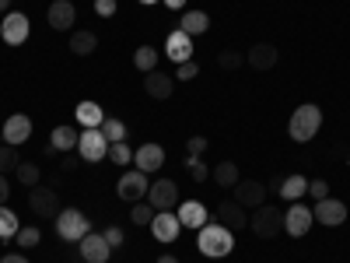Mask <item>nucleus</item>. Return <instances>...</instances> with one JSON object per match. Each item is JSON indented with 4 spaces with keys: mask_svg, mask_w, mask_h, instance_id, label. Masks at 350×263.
<instances>
[{
    "mask_svg": "<svg viewBox=\"0 0 350 263\" xmlns=\"http://www.w3.org/2000/svg\"><path fill=\"white\" fill-rule=\"evenodd\" d=\"M14 242H18L21 249H36V246L42 242V231H39V225H21V231L14 236Z\"/></svg>",
    "mask_w": 350,
    "mask_h": 263,
    "instance_id": "obj_33",
    "label": "nucleus"
},
{
    "mask_svg": "<svg viewBox=\"0 0 350 263\" xmlns=\"http://www.w3.org/2000/svg\"><path fill=\"white\" fill-rule=\"evenodd\" d=\"M28 208H32L36 218H49V221H56V214L64 211V203H60V193H56V190L32 186V193H28Z\"/></svg>",
    "mask_w": 350,
    "mask_h": 263,
    "instance_id": "obj_6",
    "label": "nucleus"
},
{
    "mask_svg": "<svg viewBox=\"0 0 350 263\" xmlns=\"http://www.w3.org/2000/svg\"><path fill=\"white\" fill-rule=\"evenodd\" d=\"M214 214H217V221H221V225H228L231 231L249 228V211L242 208V203H235V200H221Z\"/></svg>",
    "mask_w": 350,
    "mask_h": 263,
    "instance_id": "obj_20",
    "label": "nucleus"
},
{
    "mask_svg": "<svg viewBox=\"0 0 350 263\" xmlns=\"http://www.w3.org/2000/svg\"><path fill=\"white\" fill-rule=\"evenodd\" d=\"M148 203H151L154 211H172L175 203H179V186H175V179H158V183H151Z\"/></svg>",
    "mask_w": 350,
    "mask_h": 263,
    "instance_id": "obj_13",
    "label": "nucleus"
},
{
    "mask_svg": "<svg viewBox=\"0 0 350 263\" xmlns=\"http://www.w3.org/2000/svg\"><path fill=\"white\" fill-rule=\"evenodd\" d=\"M312 221H315V214H312V208H305L301 200H295V203L284 211V231H287L291 239H305L308 228H312Z\"/></svg>",
    "mask_w": 350,
    "mask_h": 263,
    "instance_id": "obj_9",
    "label": "nucleus"
},
{
    "mask_svg": "<svg viewBox=\"0 0 350 263\" xmlns=\"http://www.w3.org/2000/svg\"><path fill=\"white\" fill-rule=\"evenodd\" d=\"M77 155H81V162H105L109 158V140H105V134L102 130H81V137H77Z\"/></svg>",
    "mask_w": 350,
    "mask_h": 263,
    "instance_id": "obj_8",
    "label": "nucleus"
},
{
    "mask_svg": "<svg viewBox=\"0 0 350 263\" xmlns=\"http://www.w3.org/2000/svg\"><path fill=\"white\" fill-rule=\"evenodd\" d=\"M102 236H105V242H109L112 249H120V246H123V231H120V228H116V225H109V228L102 231Z\"/></svg>",
    "mask_w": 350,
    "mask_h": 263,
    "instance_id": "obj_42",
    "label": "nucleus"
},
{
    "mask_svg": "<svg viewBox=\"0 0 350 263\" xmlns=\"http://www.w3.org/2000/svg\"><path fill=\"white\" fill-rule=\"evenodd\" d=\"M196 249L211 260H224L231 249H235V231L221 221H207L196 231Z\"/></svg>",
    "mask_w": 350,
    "mask_h": 263,
    "instance_id": "obj_1",
    "label": "nucleus"
},
{
    "mask_svg": "<svg viewBox=\"0 0 350 263\" xmlns=\"http://www.w3.org/2000/svg\"><path fill=\"white\" fill-rule=\"evenodd\" d=\"M109 162H112V165H120V168H123V165H130V162H133V148H130L126 140L109 144Z\"/></svg>",
    "mask_w": 350,
    "mask_h": 263,
    "instance_id": "obj_34",
    "label": "nucleus"
},
{
    "mask_svg": "<svg viewBox=\"0 0 350 263\" xmlns=\"http://www.w3.org/2000/svg\"><path fill=\"white\" fill-rule=\"evenodd\" d=\"M245 64V53H239V49H221L217 53V67L221 71H239Z\"/></svg>",
    "mask_w": 350,
    "mask_h": 263,
    "instance_id": "obj_36",
    "label": "nucleus"
},
{
    "mask_svg": "<svg viewBox=\"0 0 350 263\" xmlns=\"http://www.w3.org/2000/svg\"><path fill=\"white\" fill-rule=\"evenodd\" d=\"M211 179H214L221 190H235V183L242 179V175H239V165H235V162H217V168L211 172Z\"/></svg>",
    "mask_w": 350,
    "mask_h": 263,
    "instance_id": "obj_27",
    "label": "nucleus"
},
{
    "mask_svg": "<svg viewBox=\"0 0 350 263\" xmlns=\"http://www.w3.org/2000/svg\"><path fill=\"white\" fill-rule=\"evenodd\" d=\"M60 168H67V172H74V168H77V158H67V155H64V158H60Z\"/></svg>",
    "mask_w": 350,
    "mask_h": 263,
    "instance_id": "obj_47",
    "label": "nucleus"
},
{
    "mask_svg": "<svg viewBox=\"0 0 350 263\" xmlns=\"http://www.w3.org/2000/svg\"><path fill=\"white\" fill-rule=\"evenodd\" d=\"M11 11V0H0V14H8Z\"/></svg>",
    "mask_w": 350,
    "mask_h": 263,
    "instance_id": "obj_49",
    "label": "nucleus"
},
{
    "mask_svg": "<svg viewBox=\"0 0 350 263\" xmlns=\"http://www.w3.org/2000/svg\"><path fill=\"white\" fill-rule=\"evenodd\" d=\"M0 263H28V256H21V253H8V256H0Z\"/></svg>",
    "mask_w": 350,
    "mask_h": 263,
    "instance_id": "obj_45",
    "label": "nucleus"
},
{
    "mask_svg": "<svg viewBox=\"0 0 350 263\" xmlns=\"http://www.w3.org/2000/svg\"><path fill=\"white\" fill-rule=\"evenodd\" d=\"M200 74V67L193 64V60H186V64H179V67H175V81H193Z\"/></svg>",
    "mask_w": 350,
    "mask_h": 263,
    "instance_id": "obj_41",
    "label": "nucleus"
},
{
    "mask_svg": "<svg viewBox=\"0 0 350 263\" xmlns=\"http://www.w3.org/2000/svg\"><path fill=\"white\" fill-rule=\"evenodd\" d=\"M77 253H81L84 263H109L112 246L105 242V236H98V231H88V236L77 242Z\"/></svg>",
    "mask_w": 350,
    "mask_h": 263,
    "instance_id": "obj_11",
    "label": "nucleus"
},
{
    "mask_svg": "<svg viewBox=\"0 0 350 263\" xmlns=\"http://www.w3.org/2000/svg\"><path fill=\"white\" fill-rule=\"evenodd\" d=\"M203 151H207V137L193 134V137L186 140V158H203Z\"/></svg>",
    "mask_w": 350,
    "mask_h": 263,
    "instance_id": "obj_38",
    "label": "nucleus"
},
{
    "mask_svg": "<svg viewBox=\"0 0 350 263\" xmlns=\"http://www.w3.org/2000/svg\"><path fill=\"white\" fill-rule=\"evenodd\" d=\"M28 32H32V21H28V14H21V11H8L4 18H0V39H4L8 46H21V42H28Z\"/></svg>",
    "mask_w": 350,
    "mask_h": 263,
    "instance_id": "obj_7",
    "label": "nucleus"
},
{
    "mask_svg": "<svg viewBox=\"0 0 350 263\" xmlns=\"http://www.w3.org/2000/svg\"><path fill=\"white\" fill-rule=\"evenodd\" d=\"M21 165V155H18V148H14V144H0V172H14Z\"/></svg>",
    "mask_w": 350,
    "mask_h": 263,
    "instance_id": "obj_35",
    "label": "nucleus"
},
{
    "mask_svg": "<svg viewBox=\"0 0 350 263\" xmlns=\"http://www.w3.org/2000/svg\"><path fill=\"white\" fill-rule=\"evenodd\" d=\"M148 172H140V168H126L120 175V183H116V197L126 200V203H137V200H148Z\"/></svg>",
    "mask_w": 350,
    "mask_h": 263,
    "instance_id": "obj_5",
    "label": "nucleus"
},
{
    "mask_svg": "<svg viewBox=\"0 0 350 263\" xmlns=\"http://www.w3.org/2000/svg\"><path fill=\"white\" fill-rule=\"evenodd\" d=\"M315 221L319 225H326V228H336V225H343L347 221V203L343 200H333V197H326V200H319L315 203Z\"/></svg>",
    "mask_w": 350,
    "mask_h": 263,
    "instance_id": "obj_15",
    "label": "nucleus"
},
{
    "mask_svg": "<svg viewBox=\"0 0 350 263\" xmlns=\"http://www.w3.org/2000/svg\"><path fill=\"white\" fill-rule=\"evenodd\" d=\"M77 130L74 127H56L53 134H49V148L56 151V155H67V151H77Z\"/></svg>",
    "mask_w": 350,
    "mask_h": 263,
    "instance_id": "obj_24",
    "label": "nucleus"
},
{
    "mask_svg": "<svg viewBox=\"0 0 350 263\" xmlns=\"http://www.w3.org/2000/svg\"><path fill=\"white\" fill-rule=\"evenodd\" d=\"M179 231H183V225H179V218H175L172 211H158V214H154V221H151V236H154L158 242L172 246L175 239H179Z\"/></svg>",
    "mask_w": 350,
    "mask_h": 263,
    "instance_id": "obj_17",
    "label": "nucleus"
},
{
    "mask_svg": "<svg viewBox=\"0 0 350 263\" xmlns=\"http://www.w3.org/2000/svg\"><path fill=\"white\" fill-rule=\"evenodd\" d=\"M277 60H280V53H277V46H270V42H256V46L245 49V64H249L252 71H273Z\"/></svg>",
    "mask_w": 350,
    "mask_h": 263,
    "instance_id": "obj_19",
    "label": "nucleus"
},
{
    "mask_svg": "<svg viewBox=\"0 0 350 263\" xmlns=\"http://www.w3.org/2000/svg\"><path fill=\"white\" fill-rule=\"evenodd\" d=\"M0 134H4V144H14V148H21V144L32 137V120H28L25 112H14V116H8V123L0 127Z\"/></svg>",
    "mask_w": 350,
    "mask_h": 263,
    "instance_id": "obj_16",
    "label": "nucleus"
},
{
    "mask_svg": "<svg viewBox=\"0 0 350 263\" xmlns=\"http://www.w3.org/2000/svg\"><path fill=\"white\" fill-rule=\"evenodd\" d=\"M158 263H179V260H175L172 253H161V256H158Z\"/></svg>",
    "mask_w": 350,
    "mask_h": 263,
    "instance_id": "obj_48",
    "label": "nucleus"
},
{
    "mask_svg": "<svg viewBox=\"0 0 350 263\" xmlns=\"http://www.w3.org/2000/svg\"><path fill=\"white\" fill-rule=\"evenodd\" d=\"M53 225H56V236H60L64 242H81L88 231H92V218H88L84 211H77V208H64Z\"/></svg>",
    "mask_w": 350,
    "mask_h": 263,
    "instance_id": "obj_4",
    "label": "nucleus"
},
{
    "mask_svg": "<svg viewBox=\"0 0 350 263\" xmlns=\"http://www.w3.org/2000/svg\"><path fill=\"white\" fill-rule=\"evenodd\" d=\"M133 67H137L140 74L158 71V49H154V46H140V49L133 53Z\"/></svg>",
    "mask_w": 350,
    "mask_h": 263,
    "instance_id": "obj_29",
    "label": "nucleus"
},
{
    "mask_svg": "<svg viewBox=\"0 0 350 263\" xmlns=\"http://www.w3.org/2000/svg\"><path fill=\"white\" fill-rule=\"evenodd\" d=\"M144 92H148L151 99H158V102H165V99H172V92H175V77H172V74H161V71L144 74Z\"/></svg>",
    "mask_w": 350,
    "mask_h": 263,
    "instance_id": "obj_22",
    "label": "nucleus"
},
{
    "mask_svg": "<svg viewBox=\"0 0 350 263\" xmlns=\"http://www.w3.org/2000/svg\"><path fill=\"white\" fill-rule=\"evenodd\" d=\"M179 28L186 36H203L211 28V18L203 14V11H183V21H179Z\"/></svg>",
    "mask_w": 350,
    "mask_h": 263,
    "instance_id": "obj_28",
    "label": "nucleus"
},
{
    "mask_svg": "<svg viewBox=\"0 0 350 263\" xmlns=\"http://www.w3.org/2000/svg\"><path fill=\"white\" fill-rule=\"evenodd\" d=\"M231 200L242 203L245 211H256V208L267 203V186H262L259 179H239L235 190H231Z\"/></svg>",
    "mask_w": 350,
    "mask_h": 263,
    "instance_id": "obj_10",
    "label": "nucleus"
},
{
    "mask_svg": "<svg viewBox=\"0 0 350 263\" xmlns=\"http://www.w3.org/2000/svg\"><path fill=\"white\" fill-rule=\"evenodd\" d=\"M186 168H189V179H193V183H203V179L211 175V168L203 165V158H186Z\"/></svg>",
    "mask_w": 350,
    "mask_h": 263,
    "instance_id": "obj_39",
    "label": "nucleus"
},
{
    "mask_svg": "<svg viewBox=\"0 0 350 263\" xmlns=\"http://www.w3.org/2000/svg\"><path fill=\"white\" fill-rule=\"evenodd\" d=\"M154 214H158V211L151 208V203H144V200H137V203H133V211H130V221L144 228V225H151V221H154Z\"/></svg>",
    "mask_w": 350,
    "mask_h": 263,
    "instance_id": "obj_37",
    "label": "nucleus"
},
{
    "mask_svg": "<svg viewBox=\"0 0 350 263\" xmlns=\"http://www.w3.org/2000/svg\"><path fill=\"white\" fill-rule=\"evenodd\" d=\"M18 231H21V221H18V214L4 203V208H0V239H14Z\"/></svg>",
    "mask_w": 350,
    "mask_h": 263,
    "instance_id": "obj_31",
    "label": "nucleus"
},
{
    "mask_svg": "<svg viewBox=\"0 0 350 263\" xmlns=\"http://www.w3.org/2000/svg\"><path fill=\"white\" fill-rule=\"evenodd\" d=\"M8 197H11V183H8V175L0 172V208L8 203Z\"/></svg>",
    "mask_w": 350,
    "mask_h": 263,
    "instance_id": "obj_44",
    "label": "nucleus"
},
{
    "mask_svg": "<svg viewBox=\"0 0 350 263\" xmlns=\"http://www.w3.org/2000/svg\"><path fill=\"white\" fill-rule=\"evenodd\" d=\"M308 193L315 197V203L326 200V197H329V183H326V179H308Z\"/></svg>",
    "mask_w": 350,
    "mask_h": 263,
    "instance_id": "obj_40",
    "label": "nucleus"
},
{
    "mask_svg": "<svg viewBox=\"0 0 350 263\" xmlns=\"http://www.w3.org/2000/svg\"><path fill=\"white\" fill-rule=\"evenodd\" d=\"M98 130L105 134V140H109V144L126 140V123H123V120H116V116H105V123H102Z\"/></svg>",
    "mask_w": 350,
    "mask_h": 263,
    "instance_id": "obj_32",
    "label": "nucleus"
},
{
    "mask_svg": "<svg viewBox=\"0 0 350 263\" xmlns=\"http://www.w3.org/2000/svg\"><path fill=\"white\" fill-rule=\"evenodd\" d=\"M74 116H77V123H81L84 130H98V127L105 123V109H102L98 102H92V99H84V102H77Z\"/></svg>",
    "mask_w": 350,
    "mask_h": 263,
    "instance_id": "obj_23",
    "label": "nucleus"
},
{
    "mask_svg": "<svg viewBox=\"0 0 350 263\" xmlns=\"http://www.w3.org/2000/svg\"><path fill=\"white\" fill-rule=\"evenodd\" d=\"M249 231L256 239H277L284 231V211L273 208V203H262V208L249 214Z\"/></svg>",
    "mask_w": 350,
    "mask_h": 263,
    "instance_id": "obj_3",
    "label": "nucleus"
},
{
    "mask_svg": "<svg viewBox=\"0 0 350 263\" xmlns=\"http://www.w3.org/2000/svg\"><path fill=\"white\" fill-rule=\"evenodd\" d=\"M95 14L98 18H112L116 14V0H95Z\"/></svg>",
    "mask_w": 350,
    "mask_h": 263,
    "instance_id": "obj_43",
    "label": "nucleus"
},
{
    "mask_svg": "<svg viewBox=\"0 0 350 263\" xmlns=\"http://www.w3.org/2000/svg\"><path fill=\"white\" fill-rule=\"evenodd\" d=\"M14 179H18L25 190H32V186H39L42 172H39V165H36V162H21V165L14 168Z\"/></svg>",
    "mask_w": 350,
    "mask_h": 263,
    "instance_id": "obj_30",
    "label": "nucleus"
},
{
    "mask_svg": "<svg viewBox=\"0 0 350 263\" xmlns=\"http://www.w3.org/2000/svg\"><path fill=\"white\" fill-rule=\"evenodd\" d=\"M161 4H165V8H172V11H186L189 0H161Z\"/></svg>",
    "mask_w": 350,
    "mask_h": 263,
    "instance_id": "obj_46",
    "label": "nucleus"
},
{
    "mask_svg": "<svg viewBox=\"0 0 350 263\" xmlns=\"http://www.w3.org/2000/svg\"><path fill=\"white\" fill-rule=\"evenodd\" d=\"M284 200H291V203H295V200H301L305 193H308V179H305V175H287V179H280V190H277Z\"/></svg>",
    "mask_w": 350,
    "mask_h": 263,
    "instance_id": "obj_26",
    "label": "nucleus"
},
{
    "mask_svg": "<svg viewBox=\"0 0 350 263\" xmlns=\"http://www.w3.org/2000/svg\"><path fill=\"white\" fill-rule=\"evenodd\" d=\"M98 49V36L88 32V28H74L70 32V53L74 56H92Z\"/></svg>",
    "mask_w": 350,
    "mask_h": 263,
    "instance_id": "obj_25",
    "label": "nucleus"
},
{
    "mask_svg": "<svg viewBox=\"0 0 350 263\" xmlns=\"http://www.w3.org/2000/svg\"><path fill=\"white\" fill-rule=\"evenodd\" d=\"M319 130H323V109L315 102H301L295 112H291V123H287V134L295 144H308Z\"/></svg>",
    "mask_w": 350,
    "mask_h": 263,
    "instance_id": "obj_2",
    "label": "nucleus"
},
{
    "mask_svg": "<svg viewBox=\"0 0 350 263\" xmlns=\"http://www.w3.org/2000/svg\"><path fill=\"white\" fill-rule=\"evenodd\" d=\"M46 21L53 32H74V21H77V8L70 0H53L49 11H46Z\"/></svg>",
    "mask_w": 350,
    "mask_h": 263,
    "instance_id": "obj_12",
    "label": "nucleus"
},
{
    "mask_svg": "<svg viewBox=\"0 0 350 263\" xmlns=\"http://www.w3.org/2000/svg\"><path fill=\"white\" fill-rule=\"evenodd\" d=\"M0 144H4V134H0Z\"/></svg>",
    "mask_w": 350,
    "mask_h": 263,
    "instance_id": "obj_51",
    "label": "nucleus"
},
{
    "mask_svg": "<svg viewBox=\"0 0 350 263\" xmlns=\"http://www.w3.org/2000/svg\"><path fill=\"white\" fill-rule=\"evenodd\" d=\"M165 56H168L175 67L186 64V60H193V36H186L183 28L168 32V39H165Z\"/></svg>",
    "mask_w": 350,
    "mask_h": 263,
    "instance_id": "obj_14",
    "label": "nucleus"
},
{
    "mask_svg": "<svg viewBox=\"0 0 350 263\" xmlns=\"http://www.w3.org/2000/svg\"><path fill=\"white\" fill-rule=\"evenodd\" d=\"M175 218H179L183 228H196V231H200L203 225L211 221V211L203 208V200H183L179 211H175Z\"/></svg>",
    "mask_w": 350,
    "mask_h": 263,
    "instance_id": "obj_18",
    "label": "nucleus"
},
{
    "mask_svg": "<svg viewBox=\"0 0 350 263\" xmlns=\"http://www.w3.org/2000/svg\"><path fill=\"white\" fill-rule=\"evenodd\" d=\"M137 4H158V0H137Z\"/></svg>",
    "mask_w": 350,
    "mask_h": 263,
    "instance_id": "obj_50",
    "label": "nucleus"
},
{
    "mask_svg": "<svg viewBox=\"0 0 350 263\" xmlns=\"http://www.w3.org/2000/svg\"><path fill=\"white\" fill-rule=\"evenodd\" d=\"M165 165V148L161 144H140V148L133 151V168H140V172H158Z\"/></svg>",
    "mask_w": 350,
    "mask_h": 263,
    "instance_id": "obj_21",
    "label": "nucleus"
}]
</instances>
